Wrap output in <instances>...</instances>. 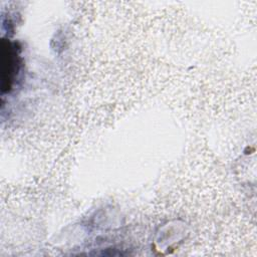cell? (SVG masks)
Segmentation results:
<instances>
[{
	"instance_id": "obj_1",
	"label": "cell",
	"mask_w": 257,
	"mask_h": 257,
	"mask_svg": "<svg viewBox=\"0 0 257 257\" xmlns=\"http://www.w3.org/2000/svg\"><path fill=\"white\" fill-rule=\"evenodd\" d=\"M17 53L14 50V47L8 42V45H5L3 41L2 44V74H3V90H9L11 88L13 78L17 73Z\"/></svg>"
}]
</instances>
